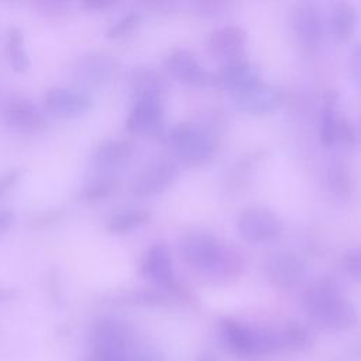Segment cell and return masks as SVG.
Wrapping results in <instances>:
<instances>
[{
    "instance_id": "9a60e30c",
    "label": "cell",
    "mask_w": 361,
    "mask_h": 361,
    "mask_svg": "<svg viewBox=\"0 0 361 361\" xmlns=\"http://www.w3.org/2000/svg\"><path fill=\"white\" fill-rule=\"evenodd\" d=\"M265 274L276 288L290 289L305 278L306 268L295 254L276 251L267 258Z\"/></svg>"
},
{
    "instance_id": "d6986e66",
    "label": "cell",
    "mask_w": 361,
    "mask_h": 361,
    "mask_svg": "<svg viewBox=\"0 0 361 361\" xmlns=\"http://www.w3.org/2000/svg\"><path fill=\"white\" fill-rule=\"evenodd\" d=\"M292 27L305 47H316L322 38V21L317 8L310 3H300L292 11Z\"/></svg>"
},
{
    "instance_id": "603a6c76",
    "label": "cell",
    "mask_w": 361,
    "mask_h": 361,
    "mask_svg": "<svg viewBox=\"0 0 361 361\" xmlns=\"http://www.w3.org/2000/svg\"><path fill=\"white\" fill-rule=\"evenodd\" d=\"M357 21V13L353 4L341 1L336 3L331 8V31L336 35V38L345 41L351 37L354 27Z\"/></svg>"
},
{
    "instance_id": "ffe728a7",
    "label": "cell",
    "mask_w": 361,
    "mask_h": 361,
    "mask_svg": "<svg viewBox=\"0 0 361 361\" xmlns=\"http://www.w3.org/2000/svg\"><path fill=\"white\" fill-rule=\"evenodd\" d=\"M151 220V212L144 207H126L109 214L104 228L113 234H126L144 227Z\"/></svg>"
},
{
    "instance_id": "277c9868",
    "label": "cell",
    "mask_w": 361,
    "mask_h": 361,
    "mask_svg": "<svg viewBox=\"0 0 361 361\" xmlns=\"http://www.w3.org/2000/svg\"><path fill=\"white\" fill-rule=\"evenodd\" d=\"M169 145L189 164H202L214 151V135L212 131L193 123H179L166 134Z\"/></svg>"
},
{
    "instance_id": "7c38bea8",
    "label": "cell",
    "mask_w": 361,
    "mask_h": 361,
    "mask_svg": "<svg viewBox=\"0 0 361 361\" xmlns=\"http://www.w3.org/2000/svg\"><path fill=\"white\" fill-rule=\"evenodd\" d=\"M1 117L14 130L32 133L45 127V110L24 96L11 97L1 110Z\"/></svg>"
},
{
    "instance_id": "5bb4252c",
    "label": "cell",
    "mask_w": 361,
    "mask_h": 361,
    "mask_svg": "<svg viewBox=\"0 0 361 361\" xmlns=\"http://www.w3.org/2000/svg\"><path fill=\"white\" fill-rule=\"evenodd\" d=\"M162 120L161 94H140L126 118V130L134 134L155 131Z\"/></svg>"
},
{
    "instance_id": "4fadbf2b",
    "label": "cell",
    "mask_w": 361,
    "mask_h": 361,
    "mask_svg": "<svg viewBox=\"0 0 361 361\" xmlns=\"http://www.w3.org/2000/svg\"><path fill=\"white\" fill-rule=\"evenodd\" d=\"M133 343V333L128 324L114 317L97 319L90 330L92 348L128 353Z\"/></svg>"
},
{
    "instance_id": "83f0119b",
    "label": "cell",
    "mask_w": 361,
    "mask_h": 361,
    "mask_svg": "<svg viewBox=\"0 0 361 361\" xmlns=\"http://www.w3.org/2000/svg\"><path fill=\"white\" fill-rule=\"evenodd\" d=\"M142 16L137 10H130L126 14H121L116 20H113L107 28H106V35L109 38H120L124 35H128L133 32L141 23Z\"/></svg>"
},
{
    "instance_id": "3957f363",
    "label": "cell",
    "mask_w": 361,
    "mask_h": 361,
    "mask_svg": "<svg viewBox=\"0 0 361 361\" xmlns=\"http://www.w3.org/2000/svg\"><path fill=\"white\" fill-rule=\"evenodd\" d=\"M219 331L226 348L244 360H258L282 350L278 330L257 329L234 319H223Z\"/></svg>"
},
{
    "instance_id": "e0dca14e",
    "label": "cell",
    "mask_w": 361,
    "mask_h": 361,
    "mask_svg": "<svg viewBox=\"0 0 361 361\" xmlns=\"http://www.w3.org/2000/svg\"><path fill=\"white\" fill-rule=\"evenodd\" d=\"M134 145L124 138H106L92 152L93 164L104 173H111L124 166L133 157Z\"/></svg>"
},
{
    "instance_id": "d590c367",
    "label": "cell",
    "mask_w": 361,
    "mask_h": 361,
    "mask_svg": "<svg viewBox=\"0 0 361 361\" xmlns=\"http://www.w3.org/2000/svg\"><path fill=\"white\" fill-rule=\"evenodd\" d=\"M110 4H113V1H104V0H99V1H86L85 3V6L87 7V8H104V7H109Z\"/></svg>"
},
{
    "instance_id": "f546056e",
    "label": "cell",
    "mask_w": 361,
    "mask_h": 361,
    "mask_svg": "<svg viewBox=\"0 0 361 361\" xmlns=\"http://www.w3.org/2000/svg\"><path fill=\"white\" fill-rule=\"evenodd\" d=\"M134 302L147 305V306H166L169 303V298L159 292V290H152V289H141L134 292L133 295Z\"/></svg>"
},
{
    "instance_id": "ba28073f",
    "label": "cell",
    "mask_w": 361,
    "mask_h": 361,
    "mask_svg": "<svg viewBox=\"0 0 361 361\" xmlns=\"http://www.w3.org/2000/svg\"><path fill=\"white\" fill-rule=\"evenodd\" d=\"M164 66L172 79L185 86L203 87L214 82V78L203 68L197 56L185 48L172 49L166 55Z\"/></svg>"
},
{
    "instance_id": "e575fe53",
    "label": "cell",
    "mask_w": 361,
    "mask_h": 361,
    "mask_svg": "<svg viewBox=\"0 0 361 361\" xmlns=\"http://www.w3.org/2000/svg\"><path fill=\"white\" fill-rule=\"evenodd\" d=\"M17 219V213L13 207H0V235H3Z\"/></svg>"
},
{
    "instance_id": "f1b7e54d",
    "label": "cell",
    "mask_w": 361,
    "mask_h": 361,
    "mask_svg": "<svg viewBox=\"0 0 361 361\" xmlns=\"http://www.w3.org/2000/svg\"><path fill=\"white\" fill-rule=\"evenodd\" d=\"M341 267L348 278L361 282V245L351 247L343 254Z\"/></svg>"
},
{
    "instance_id": "4dcf8cb0",
    "label": "cell",
    "mask_w": 361,
    "mask_h": 361,
    "mask_svg": "<svg viewBox=\"0 0 361 361\" xmlns=\"http://www.w3.org/2000/svg\"><path fill=\"white\" fill-rule=\"evenodd\" d=\"M86 361H128V353L92 348Z\"/></svg>"
},
{
    "instance_id": "8992f818",
    "label": "cell",
    "mask_w": 361,
    "mask_h": 361,
    "mask_svg": "<svg viewBox=\"0 0 361 361\" xmlns=\"http://www.w3.org/2000/svg\"><path fill=\"white\" fill-rule=\"evenodd\" d=\"M93 104V94L82 87L56 85L45 90L42 109L58 117H75L87 111Z\"/></svg>"
},
{
    "instance_id": "6da1fadb",
    "label": "cell",
    "mask_w": 361,
    "mask_h": 361,
    "mask_svg": "<svg viewBox=\"0 0 361 361\" xmlns=\"http://www.w3.org/2000/svg\"><path fill=\"white\" fill-rule=\"evenodd\" d=\"M178 251L180 258L199 272L231 278L241 271V257L203 228L185 231L179 238Z\"/></svg>"
},
{
    "instance_id": "5b68a950",
    "label": "cell",
    "mask_w": 361,
    "mask_h": 361,
    "mask_svg": "<svg viewBox=\"0 0 361 361\" xmlns=\"http://www.w3.org/2000/svg\"><path fill=\"white\" fill-rule=\"evenodd\" d=\"M140 274L162 290L185 296V290L176 279L172 254L166 244L155 243L145 251L140 264Z\"/></svg>"
},
{
    "instance_id": "7402d4cb",
    "label": "cell",
    "mask_w": 361,
    "mask_h": 361,
    "mask_svg": "<svg viewBox=\"0 0 361 361\" xmlns=\"http://www.w3.org/2000/svg\"><path fill=\"white\" fill-rule=\"evenodd\" d=\"M116 189V178L111 173L100 172L87 179L79 189L78 197L85 203H96L107 199Z\"/></svg>"
},
{
    "instance_id": "4316f807",
    "label": "cell",
    "mask_w": 361,
    "mask_h": 361,
    "mask_svg": "<svg viewBox=\"0 0 361 361\" xmlns=\"http://www.w3.org/2000/svg\"><path fill=\"white\" fill-rule=\"evenodd\" d=\"M327 185L330 190L340 196L347 197L353 190L351 176L348 169L341 162H333L327 171Z\"/></svg>"
},
{
    "instance_id": "30bf717a",
    "label": "cell",
    "mask_w": 361,
    "mask_h": 361,
    "mask_svg": "<svg viewBox=\"0 0 361 361\" xmlns=\"http://www.w3.org/2000/svg\"><path fill=\"white\" fill-rule=\"evenodd\" d=\"M178 173L176 165L169 159H158L141 169L130 185L131 195L137 197H149L166 190Z\"/></svg>"
},
{
    "instance_id": "2e32d148",
    "label": "cell",
    "mask_w": 361,
    "mask_h": 361,
    "mask_svg": "<svg viewBox=\"0 0 361 361\" xmlns=\"http://www.w3.org/2000/svg\"><path fill=\"white\" fill-rule=\"evenodd\" d=\"M247 45L245 31L238 25H223L213 30L207 38L210 54L224 63L241 59Z\"/></svg>"
},
{
    "instance_id": "8fae6325",
    "label": "cell",
    "mask_w": 361,
    "mask_h": 361,
    "mask_svg": "<svg viewBox=\"0 0 361 361\" xmlns=\"http://www.w3.org/2000/svg\"><path fill=\"white\" fill-rule=\"evenodd\" d=\"M235 106L251 116H267L278 110L283 103V94L275 86L262 80L233 94Z\"/></svg>"
},
{
    "instance_id": "ac0fdd59",
    "label": "cell",
    "mask_w": 361,
    "mask_h": 361,
    "mask_svg": "<svg viewBox=\"0 0 361 361\" xmlns=\"http://www.w3.org/2000/svg\"><path fill=\"white\" fill-rule=\"evenodd\" d=\"M261 80L262 79L258 68L244 58L224 63L214 78V82L220 83L223 87L231 92V94L241 92Z\"/></svg>"
},
{
    "instance_id": "52a82bcc",
    "label": "cell",
    "mask_w": 361,
    "mask_h": 361,
    "mask_svg": "<svg viewBox=\"0 0 361 361\" xmlns=\"http://www.w3.org/2000/svg\"><path fill=\"white\" fill-rule=\"evenodd\" d=\"M238 233L251 243H269L282 233L279 217L267 207L251 206L244 209L237 219Z\"/></svg>"
},
{
    "instance_id": "484cf974",
    "label": "cell",
    "mask_w": 361,
    "mask_h": 361,
    "mask_svg": "<svg viewBox=\"0 0 361 361\" xmlns=\"http://www.w3.org/2000/svg\"><path fill=\"white\" fill-rule=\"evenodd\" d=\"M340 118L341 117H338L334 106L329 100L327 104L322 109L319 120V135L323 145L331 147L338 141Z\"/></svg>"
},
{
    "instance_id": "8d00e7d4",
    "label": "cell",
    "mask_w": 361,
    "mask_h": 361,
    "mask_svg": "<svg viewBox=\"0 0 361 361\" xmlns=\"http://www.w3.org/2000/svg\"><path fill=\"white\" fill-rule=\"evenodd\" d=\"M196 361H213V360H212V357H209V355H200Z\"/></svg>"
},
{
    "instance_id": "cb8c5ba5",
    "label": "cell",
    "mask_w": 361,
    "mask_h": 361,
    "mask_svg": "<svg viewBox=\"0 0 361 361\" xmlns=\"http://www.w3.org/2000/svg\"><path fill=\"white\" fill-rule=\"evenodd\" d=\"M278 336L281 341V347L302 351L312 345L313 337L309 329L298 322H286L281 329H278Z\"/></svg>"
},
{
    "instance_id": "9c48e42d",
    "label": "cell",
    "mask_w": 361,
    "mask_h": 361,
    "mask_svg": "<svg viewBox=\"0 0 361 361\" xmlns=\"http://www.w3.org/2000/svg\"><path fill=\"white\" fill-rule=\"evenodd\" d=\"M116 69L117 62L114 56L99 49H92L79 55L72 65L73 78L90 86H100L110 82Z\"/></svg>"
},
{
    "instance_id": "7a4b0ae2",
    "label": "cell",
    "mask_w": 361,
    "mask_h": 361,
    "mask_svg": "<svg viewBox=\"0 0 361 361\" xmlns=\"http://www.w3.org/2000/svg\"><path fill=\"white\" fill-rule=\"evenodd\" d=\"M303 302L309 317L320 327L343 331L357 323L355 307L331 281H320L309 288Z\"/></svg>"
},
{
    "instance_id": "1f68e13d",
    "label": "cell",
    "mask_w": 361,
    "mask_h": 361,
    "mask_svg": "<svg viewBox=\"0 0 361 361\" xmlns=\"http://www.w3.org/2000/svg\"><path fill=\"white\" fill-rule=\"evenodd\" d=\"M21 168H10L0 173V197H3L21 178Z\"/></svg>"
},
{
    "instance_id": "d4e9b609",
    "label": "cell",
    "mask_w": 361,
    "mask_h": 361,
    "mask_svg": "<svg viewBox=\"0 0 361 361\" xmlns=\"http://www.w3.org/2000/svg\"><path fill=\"white\" fill-rule=\"evenodd\" d=\"M131 89L135 96L140 94H161L162 90V80L161 76L147 66L135 68L130 76Z\"/></svg>"
},
{
    "instance_id": "44dd1931",
    "label": "cell",
    "mask_w": 361,
    "mask_h": 361,
    "mask_svg": "<svg viewBox=\"0 0 361 361\" xmlns=\"http://www.w3.org/2000/svg\"><path fill=\"white\" fill-rule=\"evenodd\" d=\"M4 52L10 66L17 72H25L30 65V55L24 41V32L20 27L11 25L7 30L4 41Z\"/></svg>"
},
{
    "instance_id": "d6a6232c",
    "label": "cell",
    "mask_w": 361,
    "mask_h": 361,
    "mask_svg": "<svg viewBox=\"0 0 361 361\" xmlns=\"http://www.w3.org/2000/svg\"><path fill=\"white\" fill-rule=\"evenodd\" d=\"M350 66L354 79L361 86V44H355L350 54Z\"/></svg>"
},
{
    "instance_id": "836d02e7",
    "label": "cell",
    "mask_w": 361,
    "mask_h": 361,
    "mask_svg": "<svg viewBox=\"0 0 361 361\" xmlns=\"http://www.w3.org/2000/svg\"><path fill=\"white\" fill-rule=\"evenodd\" d=\"M128 361H166V360L159 351L145 348V350H138L131 355L128 354Z\"/></svg>"
}]
</instances>
